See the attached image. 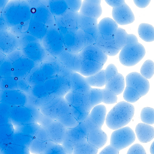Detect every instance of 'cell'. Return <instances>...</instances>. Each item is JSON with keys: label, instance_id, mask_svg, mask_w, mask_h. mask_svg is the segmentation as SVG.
<instances>
[{"label": "cell", "instance_id": "obj_11", "mask_svg": "<svg viewBox=\"0 0 154 154\" xmlns=\"http://www.w3.org/2000/svg\"><path fill=\"white\" fill-rule=\"evenodd\" d=\"M101 2L100 0H84L82 2L80 14L98 19L102 13Z\"/></svg>", "mask_w": 154, "mask_h": 154}, {"label": "cell", "instance_id": "obj_27", "mask_svg": "<svg viewBox=\"0 0 154 154\" xmlns=\"http://www.w3.org/2000/svg\"><path fill=\"white\" fill-rule=\"evenodd\" d=\"M98 149L92 145L88 141L76 143L74 146V152L75 154H96Z\"/></svg>", "mask_w": 154, "mask_h": 154}, {"label": "cell", "instance_id": "obj_16", "mask_svg": "<svg viewBox=\"0 0 154 154\" xmlns=\"http://www.w3.org/2000/svg\"><path fill=\"white\" fill-rule=\"evenodd\" d=\"M99 35L102 37H114L118 28V25L113 20L106 17L102 19L98 24Z\"/></svg>", "mask_w": 154, "mask_h": 154}, {"label": "cell", "instance_id": "obj_22", "mask_svg": "<svg viewBox=\"0 0 154 154\" xmlns=\"http://www.w3.org/2000/svg\"><path fill=\"white\" fill-rule=\"evenodd\" d=\"M88 130L84 122L79 123L71 132L72 140L76 144L87 141Z\"/></svg>", "mask_w": 154, "mask_h": 154}, {"label": "cell", "instance_id": "obj_3", "mask_svg": "<svg viewBox=\"0 0 154 154\" xmlns=\"http://www.w3.org/2000/svg\"><path fill=\"white\" fill-rule=\"evenodd\" d=\"M146 50L140 43L130 44L124 46L119 55L120 63L124 66H133L139 63L146 54Z\"/></svg>", "mask_w": 154, "mask_h": 154}, {"label": "cell", "instance_id": "obj_4", "mask_svg": "<svg viewBox=\"0 0 154 154\" xmlns=\"http://www.w3.org/2000/svg\"><path fill=\"white\" fill-rule=\"evenodd\" d=\"M43 85V91L47 96L61 97L71 89L69 78L60 75L47 80Z\"/></svg>", "mask_w": 154, "mask_h": 154}, {"label": "cell", "instance_id": "obj_15", "mask_svg": "<svg viewBox=\"0 0 154 154\" xmlns=\"http://www.w3.org/2000/svg\"><path fill=\"white\" fill-rule=\"evenodd\" d=\"M71 91L84 93L88 92L92 88L88 84L85 78L78 72H72L69 77Z\"/></svg>", "mask_w": 154, "mask_h": 154}, {"label": "cell", "instance_id": "obj_30", "mask_svg": "<svg viewBox=\"0 0 154 154\" xmlns=\"http://www.w3.org/2000/svg\"><path fill=\"white\" fill-rule=\"evenodd\" d=\"M88 93L90 105L93 108L102 102V91L100 89L91 88Z\"/></svg>", "mask_w": 154, "mask_h": 154}, {"label": "cell", "instance_id": "obj_39", "mask_svg": "<svg viewBox=\"0 0 154 154\" xmlns=\"http://www.w3.org/2000/svg\"><path fill=\"white\" fill-rule=\"evenodd\" d=\"M154 142L152 144V145L150 147V152L151 154H154Z\"/></svg>", "mask_w": 154, "mask_h": 154}, {"label": "cell", "instance_id": "obj_19", "mask_svg": "<svg viewBox=\"0 0 154 154\" xmlns=\"http://www.w3.org/2000/svg\"><path fill=\"white\" fill-rule=\"evenodd\" d=\"M125 85V80L123 76L118 72L106 82L105 87L118 95L123 93Z\"/></svg>", "mask_w": 154, "mask_h": 154}, {"label": "cell", "instance_id": "obj_29", "mask_svg": "<svg viewBox=\"0 0 154 154\" xmlns=\"http://www.w3.org/2000/svg\"><path fill=\"white\" fill-rule=\"evenodd\" d=\"M70 106L71 112L79 123L84 122L91 111L90 109L85 106Z\"/></svg>", "mask_w": 154, "mask_h": 154}, {"label": "cell", "instance_id": "obj_18", "mask_svg": "<svg viewBox=\"0 0 154 154\" xmlns=\"http://www.w3.org/2000/svg\"><path fill=\"white\" fill-rule=\"evenodd\" d=\"M114 38L121 50L126 45L139 42L138 38L135 35L128 34L125 29L119 27L115 35Z\"/></svg>", "mask_w": 154, "mask_h": 154}, {"label": "cell", "instance_id": "obj_37", "mask_svg": "<svg viewBox=\"0 0 154 154\" xmlns=\"http://www.w3.org/2000/svg\"><path fill=\"white\" fill-rule=\"evenodd\" d=\"M105 2L113 8L119 7L125 2V1L120 0H106Z\"/></svg>", "mask_w": 154, "mask_h": 154}, {"label": "cell", "instance_id": "obj_2", "mask_svg": "<svg viewBox=\"0 0 154 154\" xmlns=\"http://www.w3.org/2000/svg\"><path fill=\"white\" fill-rule=\"evenodd\" d=\"M134 112V106L131 103L125 101L118 103L106 115V125L113 130L122 128L130 122Z\"/></svg>", "mask_w": 154, "mask_h": 154}, {"label": "cell", "instance_id": "obj_26", "mask_svg": "<svg viewBox=\"0 0 154 154\" xmlns=\"http://www.w3.org/2000/svg\"><path fill=\"white\" fill-rule=\"evenodd\" d=\"M85 79L91 87L104 86L106 82L105 70L102 69L94 75L87 77Z\"/></svg>", "mask_w": 154, "mask_h": 154}, {"label": "cell", "instance_id": "obj_1", "mask_svg": "<svg viewBox=\"0 0 154 154\" xmlns=\"http://www.w3.org/2000/svg\"><path fill=\"white\" fill-rule=\"evenodd\" d=\"M126 87L123 98L129 103L137 102L149 91L150 84L148 80L140 73L134 72L128 74L126 78Z\"/></svg>", "mask_w": 154, "mask_h": 154}, {"label": "cell", "instance_id": "obj_20", "mask_svg": "<svg viewBox=\"0 0 154 154\" xmlns=\"http://www.w3.org/2000/svg\"><path fill=\"white\" fill-rule=\"evenodd\" d=\"M103 66L98 62L82 58L79 73L86 77L90 76L101 70Z\"/></svg>", "mask_w": 154, "mask_h": 154}, {"label": "cell", "instance_id": "obj_13", "mask_svg": "<svg viewBox=\"0 0 154 154\" xmlns=\"http://www.w3.org/2000/svg\"><path fill=\"white\" fill-rule=\"evenodd\" d=\"M80 53L82 58L98 62L103 65L108 60V55L94 45L84 47Z\"/></svg>", "mask_w": 154, "mask_h": 154}, {"label": "cell", "instance_id": "obj_38", "mask_svg": "<svg viewBox=\"0 0 154 154\" xmlns=\"http://www.w3.org/2000/svg\"><path fill=\"white\" fill-rule=\"evenodd\" d=\"M135 5L137 6V7L141 8H146L149 5L151 2L150 1H137V0H135L133 1Z\"/></svg>", "mask_w": 154, "mask_h": 154}, {"label": "cell", "instance_id": "obj_17", "mask_svg": "<svg viewBox=\"0 0 154 154\" xmlns=\"http://www.w3.org/2000/svg\"><path fill=\"white\" fill-rule=\"evenodd\" d=\"M136 134L141 143H146L152 140L154 137L153 127L144 123H140L136 126Z\"/></svg>", "mask_w": 154, "mask_h": 154}, {"label": "cell", "instance_id": "obj_24", "mask_svg": "<svg viewBox=\"0 0 154 154\" xmlns=\"http://www.w3.org/2000/svg\"><path fill=\"white\" fill-rule=\"evenodd\" d=\"M82 31L85 47L94 45L96 43L99 34L98 25Z\"/></svg>", "mask_w": 154, "mask_h": 154}, {"label": "cell", "instance_id": "obj_34", "mask_svg": "<svg viewBox=\"0 0 154 154\" xmlns=\"http://www.w3.org/2000/svg\"><path fill=\"white\" fill-rule=\"evenodd\" d=\"M118 73L117 68L115 65L109 64L105 70L106 82Z\"/></svg>", "mask_w": 154, "mask_h": 154}, {"label": "cell", "instance_id": "obj_36", "mask_svg": "<svg viewBox=\"0 0 154 154\" xmlns=\"http://www.w3.org/2000/svg\"><path fill=\"white\" fill-rule=\"evenodd\" d=\"M69 2L70 7H72V9L74 12L77 13L80 10L82 3L81 0Z\"/></svg>", "mask_w": 154, "mask_h": 154}, {"label": "cell", "instance_id": "obj_7", "mask_svg": "<svg viewBox=\"0 0 154 154\" xmlns=\"http://www.w3.org/2000/svg\"><path fill=\"white\" fill-rule=\"evenodd\" d=\"M64 37L63 42L67 51L76 53L80 52L85 47L82 31L80 29L72 31Z\"/></svg>", "mask_w": 154, "mask_h": 154}, {"label": "cell", "instance_id": "obj_32", "mask_svg": "<svg viewBox=\"0 0 154 154\" xmlns=\"http://www.w3.org/2000/svg\"><path fill=\"white\" fill-rule=\"evenodd\" d=\"M154 109L146 107L142 109L140 115V118L142 122L149 125H152L154 123Z\"/></svg>", "mask_w": 154, "mask_h": 154}, {"label": "cell", "instance_id": "obj_21", "mask_svg": "<svg viewBox=\"0 0 154 154\" xmlns=\"http://www.w3.org/2000/svg\"><path fill=\"white\" fill-rule=\"evenodd\" d=\"M107 140V135L102 130L88 131V141L98 149L104 146Z\"/></svg>", "mask_w": 154, "mask_h": 154}, {"label": "cell", "instance_id": "obj_5", "mask_svg": "<svg viewBox=\"0 0 154 154\" xmlns=\"http://www.w3.org/2000/svg\"><path fill=\"white\" fill-rule=\"evenodd\" d=\"M135 139V133L130 127H123L115 130L112 133L110 145L113 148L115 154H118L120 150L134 143Z\"/></svg>", "mask_w": 154, "mask_h": 154}, {"label": "cell", "instance_id": "obj_14", "mask_svg": "<svg viewBox=\"0 0 154 154\" xmlns=\"http://www.w3.org/2000/svg\"><path fill=\"white\" fill-rule=\"evenodd\" d=\"M88 91L81 93L71 91L66 95V100L70 106L79 107L85 106L91 110L93 108L90 105Z\"/></svg>", "mask_w": 154, "mask_h": 154}, {"label": "cell", "instance_id": "obj_6", "mask_svg": "<svg viewBox=\"0 0 154 154\" xmlns=\"http://www.w3.org/2000/svg\"><path fill=\"white\" fill-rule=\"evenodd\" d=\"M44 113L52 116H62L71 112L69 103L61 97H53L43 105Z\"/></svg>", "mask_w": 154, "mask_h": 154}, {"label": "cell", "instance_id": "obj_8", "mask_svg": "<svg viewBox=\"0 0 154 154\" xmlns=\"http://www.w3.org/2000/svg\"><path fill=\"white\" fill-rule=\"evenodd\" d=\"M82 57L79 52L65 51L59 56L58 60L63 66L72 72L79 73Z\"/></svg>", "mask_w": 154, "mask_h": 154}, {"label": "cell", "instance_id": "obj_28", "mask_svg": "<svg viewBox=\"0 0 154 154\" xmlns=\"http://www.w3.org/2000/svg\"><path fill=\"white\" fill-rule=\"evenodd\" d=\"M97 19L86 17L79 13L78 25L79 29L82 30L94 27L98 25Z\"/></svg>", "mask_w": 154, "mask_h": 154}, {"label": "cell", "instance_id": "obj_35", "mask_svg": "<svg viewBox=\"0 0 154 154\" xmlns=\"http://www.w3.org/2000/svg\"><path fill=\"white\" fill-rule=\"evenodd\" d=\"M144 148L140 144H135L129 148L127 154H146Z\"/></svg>", "mask_w": 154, "mask_h": 154}, {"label": "cell", "instance_id": "obj_10", "mask_svg": "<svg viewBox=\"0 0 154 154\" xmlns=\"http://www.w3.org/2000/svg\"><path fill=\"white\" fill-rule=\"evenodd\" d=\"M112 16L114 21L121 25L130 24L135 20L134 14L125 2L119 7L113 8Z\"/></svg>", "mask_w": 154, "mask_h": 154}, {"label": "cell", "instance_id": "obj_31", "mask_svg": "<svg viewBox=\"0 0 154 154\" xmlns=\"http://www.w3.org/2000/svg\"><path fill=\"white\" fill-rule=\"evenodd\" d=\"M153 61L147 60L144 62L140 70L141 75L146 79H149L154 75V64Z\"/></svg>", "mask_w": 154, "mask_h": 154}, {"label": "cell", "instance_id": "obj_9", "mask_svg": "<svg viewBox=\"0 0 154 154\" xmlns=\"http://www.w3.org/2000/svg\"><path fill=\"white\" fill-rule=\"evenodd\" d=\"M53 32L49 34L43 41V45L46 51L55 57L61 55L65 51L64 42L58 35Z\"/></svg>", "mask_w": 154, "mask_h": 154}, {"label": "cell", "instance_id": "obj_23", "mask_svg": "<svg viewBox=\"0 0 154 154\" xmlns=\"http://www.w3.org/2000/svg\"><path fill=\"white\" fill-rule=\"evenodd\" d=\"M106 109L102 105H97L91 109L88 117L97 125L102 127L106 120Z\"/></svg>", "mask_w": 154, "mask_h": 154}, {"label": "cell", "instance_id": "obj_33", "mask_svg": "<svg viewBox=\"0 0 154 154\" xmlns=\"http://www.w3.org/2000/svg\"><path fill=\"white\" fill-rule=\"evenodd\" d=\"M101 90L102 102L107 105L113 104L117 103L118 100L117 95L106 87Z\"/></svg>", "mask_w": 154, "mask_h": 154}, {"label": "cell", "instance_id": "obj_25", "mask_svg": "<svg viewBox=\"0 0 154 154\" xmlns=\"http://www.w3.org/2000/svg\"><path fill=\"white\" fill-rule=\"evenodd\" d=\"M138 32L139 36L145 42L154 41V27L152 25L147 23H141L139 26Z\"/></svg>", "mask_w": 154, "mask_h": 154}, {"label": "cell", "instance_id": "obj_12", "mask_svg": "<svg viewBox=\"0 0 154 154\" xmlns=\"http://www.w3.org/2000/svg\"><path fill=\"white\" fill-rule=\"evenodd\" d=\"M114 37H103L99 35L94 45L98 47L107 55L115 56L119 53L121 49L116 42Z\"/></svg>", "mask_w": 154, "mask_h": 154}]
</instances>
